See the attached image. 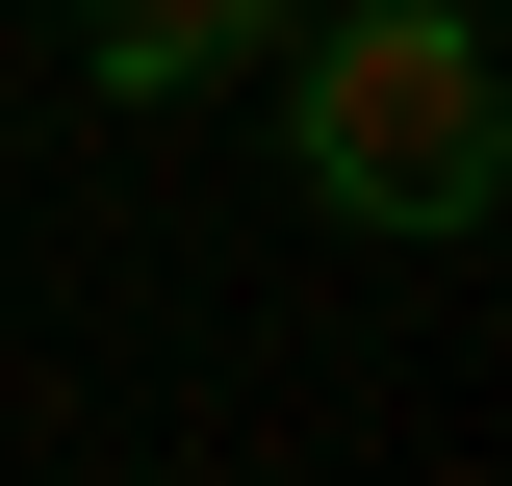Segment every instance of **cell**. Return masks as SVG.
Wrapping results in <instances>:
<instances>
[{
  "label": "cell",
  "mask_w": 512,
  "mask_h": 486,
  "mask_svg": "<svg viewBox=\"0 0 512 486\" xmlns=\"http://www.w3.org/2000/svg\"><path fill=\"white\" fill-rule=\"evenodd\" d=\"M282 180L333 231H487L512 205V77L461 0H333L282 26Z\"/></svg>",
  "instance_id": "1"
},
{
  "label": "cell",
  "mask_w": 512,
  "mask_h": 486,
  "mask_svg": "<svg viewBox=\"0 0 512 486\" xmlns=\"http://www.w3.org/2000/svg\"><path fill=\"white\" fill-rule=\"evenodd\" d=\"M308 0H77V77L103 103H205V77H282Z\"/></svg>",
  "instance_id": "2"
}]
</instances>
